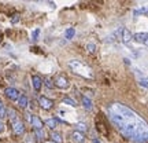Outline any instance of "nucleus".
<instances>
[{"label": "nucleus", "mask_w": 148, "mask_h": 143, "mask_svg": "<svg viewBox=\"0 0 148 143\" xmlns=\"http://www.w3.org/2000/svg\"><path fill=\"white\" fill-rule=\"evenodd\" d=\"M108 116L125 138L138 143L148 142V122L136 111L121 103H112L108 106Z\"/></svg>", "instance_id": "1"}, {"label": "nucleus", "mask_w": 148, "mask_h": 143, "mask_svg": "<svg viewBox=\"0 0 148 143\" xmlns=\"http://www.w3.org/2000/svg\"><path fill=\"white\" fill-rule=\"evenodd\" d=\"M69 68L73 70L75 74H79L82 77H86V79H90L93 74H92V70L88 65H85L84 62H81L78 59H73L69 62Z\"/></svg>", "instance_id": "2"}, {"label": "nucleus", "mask_w": 148, "mask_h": 143, "mask_svg": "<svg viewBox=\"0 0 148 143\" xmlns=\"http://www.w3.org/2000/svg\"><path fill=\"white\" fill-rule=\"evenodd\" d=\"M5 96L8 98V99H11V101H18L19 99V91L16 90V88H12V87H8V88H5L4 91Z\"/></svg>", "instance_id": "3"}, {"label": "nucleus", "mask_w": 148, "mask_h": 143, "mask_svg": "<svg viewBox=\"0 0 148 143\" xmlns=\"http://www.w3.org/2000/svg\"><path fill=\"white\" fill-rule=\"evenodd\" d=\"M38 103H40V106H41L42 109H45V110H49V109H52V106H53V102L51 101V99L45 98V96H40V98H38Z\"/></svg>", "instance_id": "4"}, {"label": "nucleus", "mask_w": 148, "mask_h": 143, "mask_svg": "<svg viewBox=\"0 0 148 143\" xmlns=\"http://www.w3.org/2000/svg\"><path fill=\"white\" fill-rule=\"evenodd\" d=\"M55 85L56 87H59V88H62V90H67L69 88V81L64 79L63 76H58L56 77V80H55Z\"/></svg>", "instance_id": "5"}, {"label": "nucleus", "mask_w": 148, "mask_h": 143, "mask_svg": "<svg viewBox=\"0 0 148 143\" xmlns=\"http://www.w3.org/2000/svg\"><path fill=\"white\" fill-rule=\"evenodd\" d=\"M12 129H14V133H15V135H22V133L25 132V127H23L22 121H19V120H16L15 122H12Z\"/></svg>", "instance_id": "6"}, {"label": "nucleus", "mask_w": 148, "mask_h": 143, "mask_svg": "<svg viewBox=\"0 0 148 143\" xmlns=\"http://www.w3.org/2000/svg\"><path fill=\"white\" fill-rule=\"evenodd\" d=\"M133 39V36H132V33L129 32L127 29H125V28H121V40L123 43H129L130 40Z\"/></svg>", "instance_id": "7"}, {"label": "nucleus", "mask_w": 148, "mask_h": 143, "mask_svg": "<svg viewBox=\"0 0 148 143\" xmlns=\"http://www.w3.org/2000/svg\"><path fill=\"white\" fill-rule=\"evenodd\" d=\"M30 122H32V125L34 127V129H42V121L40 120V117L37 116H32L30 114Z\"/></svg>", "instance_id": "8"}, {"label": "nucleus", "mask_w": 148, "mask_h": 143, "mask_svg": "<svg viewBox=\"0 0 148 143\" xmlns=\"http://www.w3.org/2000/svg\"><path fill=\"white\" fill-rule=\"evenodd\" d=\"M32 83H33V88L36 91H40V88H41V85H42V80L40 79V76H33L32 77Z\"/></svg>", "instance_id": "9"}, {"label": "nucleus", "mask_w": 148, "mask_h": 143, "mask_svg": "<svg viewBox=\"0 0 148 143\" xmlns=\"http://www.w3.org/2000/svg\"><path fill=\"white\" fill-rule=\"evenodd\" d=\"M133 40H136L137 43H144L145 40H148V33L143 32V33H136L133 36Z\"/></svg>", "instance_id": "10"}, {"label": "nucleus", "mask_w": 148, "mask_h": 143, "mask_svg": "<svg viewBox=\"0 0 148 143\" xmlns=\"http://www.w3.org/2000/svg\"><path fill=\"white\" fill-rule=\"evenodd\" d=\"M71 136H73V140H74V142H77V143H84L85 142L84 135H82L81 132H78V131H74Z\"/></svg>", "instance_id": "11"}, {"label": "nucleus", "mask_w": 148, "mask_h": 143, "mask_svg": "<svg viewBox=\"0 0 148 143\" xmlns=\"http://www.w3.org/2000/svg\"><path fill=\"white\" fill-rule=\"evenodd\" d=\"M82 106L86 109V110H92V101H90L89 98H86V96H82Z\"/></svg>", "instance_id": "12"}, {"label": "nucleus", "mask_w": 148, "mask_h": 143, "mask_svg": "<svg viewBox=\"0 0 148 143\" xmlns=\"http://www.w3.org/2000/svg\"><path fill=\"white\" fill-rule=\"evenodd\" d=\"M51 140H52V142H55V143H62V135H60V133L59 132H55V131H53V132H51Z\"/></svg>", "instance_id": "13"}, {"label": "nucleus", "mask_w": 148, "mask_h": 143, "mask_svg": "<svg viewBox=\"0 0 148 143\" xmlns=\"http://www.w3.org/2000/svg\"><path fill=\"white\" fill-rule=\"evenodd\" d=\"M45 124H47V127L49 128V129H53V128L58 125V120H56V118H48L47 121H45Z\"/></svg>", "instance_id": "14"}, {"label": "nucleus", "mask_w": 148, "mask_h": 143, "mask_svg": "<svg viewBox=\"0 0 148 143\" xmlns=\"http://www.w3.org/2000/svg\"><path fill=\"white\" fill-rule=\"evenodd\" d=\"M18 105L22 107V109H25L27 106V98L25 95H21L19 96V99H18Z\"/></svg>", "instance_id": "15"}, {"label": "nucleus", "mask_w": 148, "mask_h": 143, "mask_svg": "<svg viewBox=\"0 0 148 143\" xmlns=\"http://www.w3.org/2000/svg\"><path fill=\"white\" fill-rule=\"evenodd\" d=\"M74 35H75V30H74L73 28H69V29L64 32V37H66L67 40H71V39L74 37Z\"/></svg>", "instance_id": "16"}, {"label": "nucleus", "mask_w": 148, "mask_h": 143, "mask_svg": "<svg viewBox=\"0 0 148 143\" xmlns=\"http://www.w3.org/2000/svg\"><path fill=\"white\" fill-rule=\"evenodd\" d=\"M63 103H66V105H70V106H77V103H75V101L74 99H71V98H63Z\"/></svg>", "instance_id": "17"}, {"label": "nucleus", "mask_w": 148, "mask_h": 143, "mask_svg": "<svg viewBox=\"0 0 148 143\" xmlns=\"http://www.w3.org/2000/svg\"><path fill=\"white\" fill-rule=\"evenodd\" d=\"M7 113L10 114V120H11V122H15L16 120H18V116H16V113H15L14 110H8Z\"/></svg>", "instance_id": "18"}, {"label": "nucleus", "mask_w": 148, "mask_h": 143, "mask_svg": "<svg viewBox=\"0 0 148 143\" xmlns=\"http://www.w3.org/2000/svg\"><path fill=\"white\" fill-rule=\"evenodd\" d=\"M5 114H7V109H5L4 103L0 101V117H4Z\"/></svg>", "instance_id": "19"}, {"label": "nucleus", "mask_w": 148, "mask_h": 143, "mask_svg": "<svg viewBox=\"0 0 148 143\" xmlns=\"http://www.w3.org/2000/svg\"><path fill=\"white\" fill-rule=\"evenodd\" d=\"M86 50L89 51V53H95L96 51V46L93 43H89V44H86Z\"/></svg>", "instance_id": "20"}, {"label": "nucleus", "mask_w": 148, "mask_h": 143, "mask_svg": "<svg viewBox=\"0 0 148 143\" xmlns=\"http://www.w3.org/2000/svg\"><path fill=\"white\" fill-rule=\"evenodd\" d=\"M147 12V8L145 7H141V8H138V10L134 11V15H138V14H145Z\"/></svg>", "instance_id": "21"}, {"label": "nucleus", "mask_w": 148, "mask_h": 143, "mask_svg": "<svg viewBox=\"0 0 148 143\" xmlns=\"http://www.w3.org/2000/svg\"><path fill=\"white\" fill-rule=\"evenodd\" d=\"M45 87H47V88H53L55 84H53L52 80H45Z\"/></svg>", "instance_id": "22"}, {"label": "nucleus", "mask_w": 148, "mask_h": 143, "mask_svg": "<svg viewBox=\"0 0 148 143\" xmlns=\"http://www.w3.org/2000/svg\"><path fill=\"white\" fill-rule=\"evenodd\" d=\"M77 129H78V131H86V125H85V124H82V122H79V124H77Z\"/></svg>", "instance_id": "23"}, {"label": "nucleus", "mask_w": 148, "mask_h": 143, "mask_svg": "<svg viewBox=\"0 0 148 143\" xmlns=\"http://www.w3.org/2000/svg\"><path fill=\"white\" fill-rule=\"evenodd\" d=\"M38 35H40V29H36V30H33V33H32V39H33V40H37Z\"/></svg>", "instance_id": "24"}, {"label": "nucleus", "mask_w": 148, "mask_h": 143, "mask_svg": "<svg viewBox=\"0 0 148 143\" xmlns=\"http://www.w3.org/2000/svg\"><path fill=\"white\" fill-rule=\"evenodd\" d=\"M36 135L38 136V138L41 139L42 136H44V133H42V129H36Z\"/></svg>", "instance_id": "25"}, {"label": "nucleus", "mask_w": 148, "mask_h": 143, "mask_svg": "<svg viewBox=\"0 0 148 143\" xmlns=\"http://www.w3.org/2000/svg\"><path fill=\"white\" fill-rule=\"evenodd\" d=\"M140 85H141V87H147L148 88V81L147 80H141V81H140Z\"/></svg>", "instance_id": "26"}, {"label": "nucleus", "mask_w": 148, "mask_h": 143, "mask_svg": "<svg viewBox=\"0 0 148 143\" xmlns=\"http://www.w3.org/2000/svg\"><path fill=\"white\" fill-rule=\"evenodd\" d=\"M18 19H19V17H18V15H15V18H12V22H14V23H15V22L18 21Z\"/></svg>", "instance_id": "27"}, {"label": "nucleus", "mask_w": 148, "mask_h": 143, "mask_svg": "<svg viewBox=\"0 0 148 143\" xmlns=\"http://www.w3.org/2000/svg\"><path fill=\"white\" fill-rule=\"evenodd\" d=\"M3 128H4V127H3V122L0 121V132H1V131H3Z\"/></svg>", "instance_id": "28"}, {"label": "nucleus", "mask_w": 148, "mask_h": 143, "mask_svg": "<svg viewBox=\"0 0 148 143\" xmlns=\"http://www.w3.org/2000/svg\"><path fill=\"white\" fill-rule=\"evenodd\" d=\"M44 143H55V142H52V140H45Z\"/></svg>", "instance_id": "29"}, {"label": "nucleus", "mask_w": 148, "mask_h": 143, "mask_svg": "<svg viewBox=\"0 0 148 143\" xmlns=\"http://www.w3.org/2000/svg\"><path fill=\"white\" fill-rule=\"evenodd\" d=\"M93 143H100V142H99L97 139H93Z\"/></svg>", "instance_id": "30"}, {"label": "nucleus", "mask_w": 148, "mask_h": 143, "mask_svg": "<svg viewBox=\"0 0 148 143\" xmlns=\"http://www.w3.org/2000/svg\"><path fill=\"white\" fill-rule=\"evenodd\" d=\"M144 44H145V46H148V40H145V41H144Z\"/></svg>", "instance_id": "31"}, {"label": "nucleus", "mask_w": 148, "mask_h": 143, "mask_svg": "<svg viewBox=\"0 0 148 143\" xmlns=\"http://www.w3.org/2000/svg\"><path fill=\"white\" fill-rule=\"evenodd\" d=\"M145 14H147V15H148V8H147V12H145Z\"/></svg>", "instance_id": "32"}, {"label": "nucleus", "mask_w": 148, "mask_h": 143, "mask_svg": "<svg viewBox=\"0 0 148 143\" xmlns=\"http://www.w3.org/2000/svg\"><path fill=\"white\" fill-rule=\"evenodd\" d=\"M145 80H148V79H145Z\"/></svg>", "instance_id": "33"}]
</instances>
